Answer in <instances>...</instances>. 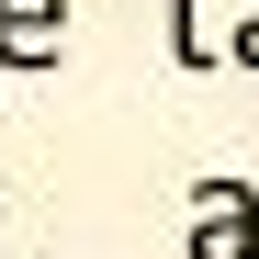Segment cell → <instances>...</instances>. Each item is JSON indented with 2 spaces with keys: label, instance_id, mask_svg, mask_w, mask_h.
Segmentation results:
<instances>
[{
  "label": "cell",
  "instance_id": "cell-4",
  "mask_svg": "<svg viewBox=\"0 0 259 259\" xmlns=\"http://www.w3.org/2000/svg\"><path fill=\"white\" fill-rule=\"evenodd\" d=\"M214 57L259 79V0H226V23H214Z\"/></svg>",
  "mask_w": 259,
  "mask_h": 259
},
{
  "label": "cell",
  "instance_id": "cell-2",
  "mask_svg": "<svg viewBox=\"0 0 259 259\" xmlns=\"http://www.w3.org/2000/svg\"><path fill=\"white\" fill-rule=\"evenodd\" d=\"M57 57H68V0H0V68L46 79Z\"/></svg>",
  "mask_w": 259,
  "mask_h": 259
},
{
  "label": "cell",
  "instance_id": "cell-3",
  "mask_svg": "<svg viewBox=\"0 0 259 259\" xmlns=\"http://www.w3.org/2000/svg\"><path fill=\"white\" fill-rule=\"evenodd\" d=\"M169 68H192V79L226 68L214 57V0H169Z\"/></svg>",
  "mask_w": 259,
  "mask_h": 259
},
{
  "label": "cell",
  "instance_id": "cell-1",
  "mask_svg": "<svg viewBox=\"0 0 259 259\" xmlns=\"http://www.w3.org/2000/svg\"><path fill=\"white\" fill-rule=\"evenodd\" d=\"M192 259H259V192L248 181H203L192 192Z\"/></svg>",
  "mask_w": 259,
  "mask_h": 259
}]
</instances>
